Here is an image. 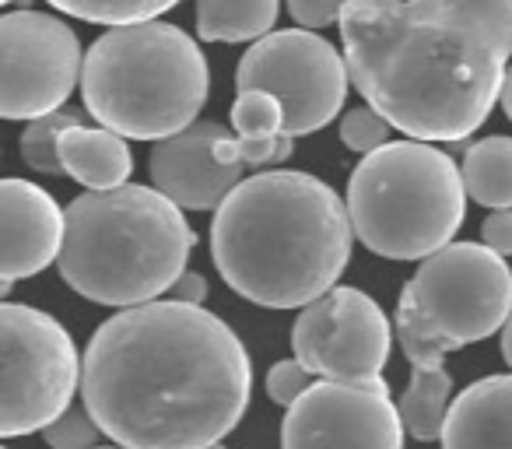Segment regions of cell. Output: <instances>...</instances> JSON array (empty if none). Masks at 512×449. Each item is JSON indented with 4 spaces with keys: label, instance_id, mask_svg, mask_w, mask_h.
Masks as SVG:
<instances>
[{
    "label": "cell",
    "instance_id": "obj_1",
    "mask_svg": "<svg viewBox=\"0 0 512 449\" xmlns=\"http://www.w3.org/2000/svg\"><path fill=\"white\" fill-rule=\"evenodd\" d=\"M253 365L221 316L151 299L109 316L81 362V397L127 449H204L242 421Z\"/></svg>",
    "mask_w": 512,
    "mask_h": 449
},
{
    "label": "cell",
    "instance_id": "obj_2",
    "mask_svg": "<svg viewBox=\"0 0 512 449\" xmlns=\"http://www.w3.org/2000/svg\"><path fill=\"white\" fill-rule=\"evenodd\" d=\"M341 46L351 88L393 130L456 144L502 102L512 0H348Z\"/></svg>",
    "mask_w": 512,
    "mask_h": 449
},
{
    "label": "cell",
    "instance_id": "obj_3",
    "mask_svg": "<svg viewBox=\"0 0 512 449\" xmlns=\"http://www.w3.org/2000/svg\"><path fill=\"white\" fill-rule=\"evenodd\" d=\"M348 200L309 172L242 179L214 211L211 260L235 295L264 309H302L337 285L355 243Z\"/></svg>",
    "mask_w": 512,
    "mask_h": 449
},
{
    "label": "cell",
    "instance_id": "obj_4",
    "mask_svg": "<svg viewBox=\"0 0 512 449\" xmlns=\"http://www.w3.org/2000/svg\"><path fill=\"white\" fill-rule=\"evenodd\" d=\"M197 246L183 207L158 186L123 183L88 190L67 204V236L60 250V278L99 306H141L186 271Z\"/></svg>",
    "mask_w": 512,
    "mask_h": 449
},
{
    "label": "cell",
    "instance_id": "obj_5",
    "mask_svg": "<svg viewBox=\"0 0 512 449\" xmlns=\"http://www.w3.org/2000/svg\"><path fill=\"white\" fill-rule=\"evenodd\" d=\"M211 67L197 39L169 22L113 25L85 53L81 99L95 123L130 137L162 141L204 109Z\"/></svg>",
    "mask_w": 512,
    "mask_h": 449
},
{
    "label": "cell",
    "instance_id": "obj_6",
    "mask_svg": "<svg viewBox=\"0 0 512 449\" xmlns=\"http://www.w3.org/2000/svg\"><path fill=\"white\" fill-rule=\"evenodd\" d=\"M358 243L386 260H425L453 243L467 214L463 169L428 141H386L348 179Z\"/></svg>",
    "mask_w": 512,
    "mask_h": 449
},
{
    "label": "cell",
    "instance_id": "obj_7",
    "mask_svg": "<svg viewBox=\"0 0 512 449\" xmlns=\"http://www.w3.org/2000/svg\"><path fill=\"white\" fill-rule=\"evenodd\" d=\"M0 351H4L0 435L18 439L43 432L71 407L81 383V362L71 334L43 309L4 299Z\"/></svg>",
    "mask_w": 512,
    "mask_h": 449
},
{
    "label": "cell",
    "instance_id": "obj_8",
    "mask_svg": "<svg viewBox=\"0 0 512 449\" xmlns=\"http://www.w3.org/2000/svg\"><path fill=\"white\" fill-rule=\"evenodd\" d=\"M271 92L285 106L292 137L316 134L337 120L351 88L344 53L313 29H281L256 39L235 67V92Z\"/></svg>",
    "mask_w": 512,
    "mask_h": 449
},
{
    "label": "cell",
    "instance_id": "obj_9",
    "mask_svg": "<svg viewBox=\"0 0 512 449\" xmlns=\"http://www.w3.org/2000/svg\"><path fill=\"white\" fill-rule=\"evenodd\" d=\"M421 316L456 344H477L502 330L512 316V267L488 243H449L418 260L404 285Z\"/></svg>",
    "mask_w": 512,
    "mask_h": 449
},
{
    "label": "cell",
    "instance_id": "obj_10",
    "mask_svg": "<svg viewBox=\"0 0 512 449\" xmlns=\"http://www.w3.org/2000/svg\"><path fill=\"white\" fill-rule=\"evenodd\" d=\"M0 64L4 120H36L64 109L74 88H81L85 53L67 22L18 8L0 18Z\"/></svg>",
    "mask_w": 512,
    "mask_h": 449
},
{
    "label": "cell",
    "instance_id": "obj_11",
    "mask_svg": "<svg viewBox=\"0 0 512 449\" xmlns=\"http://www.w3.org/2000/svg\"><path fill=\"white\" fill-rule=\"evenodd\" d=\"M393 330L376 299L348 285H334L302 306L292 327L295 358L320 379L365 383L379 379L390 358Z\"/></svg>",
    "mask_w": 512,
    "mask_h": 449
},
{
    "label": "cell",
    "instance_id": "obj_12",
    "mask_svg": "<svg viewBox=\"0 0 512 449\" xmlns=\"http://www.w3.org/2000/svg\"><path fill=\"white\" fill-rule=\"evenodd\" d=\"M404 418L386 379H320L285 414L281 449H404Z\"/></svg>",
    "mask_w": 512,
    "mask_h": 449
},
{
    "label": "cell",
    "instance_id": "obj_13",
    "mask_svg": "<svg viewBox=\"0 0 512 449\" xmlns=\"http://www.w3.org/2000/svg\"><path fill=\"white\" fill-rule=\"evenodd\" d=\"M225 130V123L197 120L151 148V183L183 211H218L221 200L242 183L246 165H228L218 158V141Z\"/></svg>",
    "mask_w": 512,
    "mask_h": 449
},
{
    "label": "cell",
    "instance_id": "obj_14",
    "mask_svg": "<svg viewBox=\"0 0 512 449\" xmlns=\"http://www.w3.org/2000/svg\"><path fill=\"white\" fill-rule=\"evenodd\" d=\"M397 341L404 348L407 362H411V383H407L404 397H400V418L404 428L421 442L442 439L449 414V393H453V376L446 369V355L456 351V337L442 334L439 327L425 320L414 309L407 295L397 302Z\"/></svg>",
    "mask_w": 512,
    "mask_h": 449
},
{
    "label": "cell",
    "instance_id": "obj_15",
    "mask_svg": "<svg viewBox=\"0 0 512 449\" xmlns=\"http://www.w3.org/2000/svg\"><path fill=\"white\" fill-rule=\"evenodd\" d=\"M0 295L8 299L15 281L32 278L46 271L53 260H60L67 236V211H60L57 200L43 186L29 179L8 176L0 183Z\"/></svg>",
    "mask_w": 512,
    "mask_h": 449
},
{
    "label": "cell",
    "instance_id": "obj_16",
    "mask_svg": "<svg viewBox=\"0 0 512 449\" xmlns=\"http://www.w3.org/2000/svg\"><path fill=\"white\" fill-rule=\"evenodd\" d=\"M442 449H512V376H484L449 404Z\"/></svg>",
    "mask_w": 512,
    "mask_h": 449
},
{
    "label": "cell",
    "instance_id": "obj_17",
    "mask_svg": "<svg viewBox=\"0 0 512 449\" xmlns=\"http://www.w3.org/2000/svg\"><path fill=\"white\" fill-rule=\"evenodd\" d=\"M60 162H64V176H71L85 190H113L127 183L134 172L127 137L102 123L99 127H88V123L67 127L60 137Z\"/></svg>",
    "mask_w": 512,
    "mask_h": 449
},
{
    "label": "cell",
    "instance_id": "obj_18",
    "mask_svg": "<svg viewBox=\"0 0 512 449\" xmlns=\"http://www.w3.org/2000/svg\"><path fill=\"white\" fill-rule=\"evenodd\" d=\"M281 0H197V36L204 43H256L271 36Z\"/></svg>",
    "mask_w": 512,
    "mask_h": 449
},
{
    "label": "cell",
    "instance_id": "obj_19",
    "mask_svg": "<svg viewBox=\"0 0 512 449\" xmlns=\"http://www.w3.org/2000/svg\"><path fill=\"white\" fill-rule=\"evenodd\" d=\"M463 186L467 197L484 207H512V137H484L463 155Z\"/></svg>",
    "mask_w": 512,
    "mask_h": 449
},
{
    "label": "cell",
    "instance_id": "obj_20",
    "mask_svg": "<svg viewBox=\"0 0 512 449\" xmlns=\"http://www.w3.org/2000/svg\"><path fill=\"white\" fill-rule=\"evenodd\" d=\"M85 116H92L88 109H57V113L36 116L25 120L22 130V162L29 169L43 172V176H64V162H60V137L67 127L85 123Z\"/></svg>",
    "mask_w": 512,
    "mask_h": 449
},
{
    "label": "cell",
    "instance_id": "obj_21",
    "mask_svg": "<svg viewBox=\"0 0 512 449\" xmlns=\"http://www.w3.org/2000/svg\"><path fill=\"white\" fill-rule=\"evenodd\" d=\"M57 11L92 25H137V22H155L165 11H172L179 0H46Z\"/></svg>",
    "mask_w": 512,
    "mask_h": 449
},
{
    "label": "cell",
    "instance_id": "obj_22",
    "mask_svg": "<svg viewBox=\"0 0 512 449\" xmlns=\"http://www.w3.org/2000/svg\"><path fill=\"white\" fill-rule=\"evenodd\" d=\"M232 130L239 137H253V141H271V137L288 134L285 106L278 95L260 92V88L239 92L232 102Z\"/></svg>",
    "mask_w": 512,
    "mask_h": 449
},
{
    "label": "cell",
    "instance_id": "obj_23",
    "mask_svg": "<svg viewBox=\"0 0 512 449\" xmlns=\"http://www.w3.org/2000/svg\"><path fill=\"white\" fill-rule=\"evenodd\" d=\"M390 130H393V123L386 120L383 113H376L369 102L358 106V109H348V113L341 116L344 148L358 151V155H369V151L383 148V144L390 141Z\"/></svg>",
    "mask_w": 512,
    "mask_h": 449
},
{
    "label": "cell",
    "instance_id": "obj_24",
    "mask_svg": "<svg viewBox=\"0 0 512 449\" xmlns=\"http://www.w3.org/2000/svg\"><path fill=\"white\" fill-rule=\"evenodd\" d=\"M99 435H102L99 421L92 418V411L85 404H71L57 421H50L43 428L46 446L53 449H92L99 442Z\"/></svg>",
    "mask_w": 512,
    "mask_h": 449
},
{
    "label": "cell",
    "instance_id": "obj_25",
    "mask_svg": "<svg viewBox=\"0 0 512 449\" xmlns=\"http://www.w3.org/2000/svg\"><path fill=\"white\" fill-rule=\"evenodd\" d=\"M313 386V372L299 362V358H285V362H274L267 372V397L281 407H292L302 393Z\"/></svg>",
    "mask_w": 512,
    "mask_h": 449
},
{
    "label": "cell",
    "instance_id": "obj_26",
    "mask_svg": "<svg viewBox=\"0 0 512 449\" xmlns=\"http://www.w3.org/2000/svg\"><path fill=\"white\" fill-rule=\"evenodd\" d=\"M348 0H288V15L299 29H327L341 22V11Z\"/></svg>",
    "mask_w": 512,
    "mask_h": 449
},
{
    "label": "cell",
    "instance_id": "obj_27",
    "mask_svg": "<svg viewBox=\"0 0 512 449\" xmlns=\"http://www.w3.org/2000/svg\"><path fill=\"white\" fill-rule=\"evenodd\" d=\"M481 243H488L495 253L512 257V207H495L481 225Z\"/></svg>",
    "mask_w": 512,
    "mask_h": 449
},
{
    "label": "cell",
    "instance_id": "obj_28",
    "mask_svg": "<svg viewBox=\"0 0 512 449\" xmlns=\"http://www.w3.org/2000/svg\"><path fill=\"white\" fill-rule=\"evenodd\" d=\"M169 299H179V302H197V306H204L207 299V278L197 271H183L179 274V281L169 288Z\"/></svg>",
    "mask_w": 512,
    "mask_h": 449
},
{
    "label": "cell",
    "instance_id": "obj_29",
    "mask_svg": "<svg viewBox=\"0 0 512 449\" xmlns=\"http://www.w3.org/2000/svg\"><path fill=\"white\" fill-rule=\"evenodd\" d=\"M502 109H505V116L512 120V64H509V71H505V85H502Z\"/></svg>",
    "mask_w": 512,
    "mask_h": 449
},
{
    "label": "cell",
    "instance_id": "obj_30",
    "mask_svg": "<svg viewBox=\"0 0 512 449\" xmlns=\"http://www.w3.org/2000/svg\"><path fill=\"white\" fill-rule=\"evenodd\" d=\"M502 358H505V365L512 369V316H509V323L502 327Z\"/></svg>",
    "mask_w": 512,
    "mask_h": 449
},
{
    "label": "cell",
    "instance_id": "obj_31",
    "mask_svg": "<svg viewBox=\"0 0 512 449\" xmlns=\"http://www.w3.org/2000/svg\"><path fill=\"white\" fill-rule=\"evenodd\" d=\"M0 4H8V8H29L32 0H0Z\"/></svg>",
    "mask_w": 512,
    "mask_h": 449
},
{
    "label": "cell",
    "instance_id": "obj_32",
    "mask_svg": "<svg viewBox=\"0 0 512 449\" xmlns=\"http://www.w3.org/2000/svg\"><path fill=\"white\" fill-rule=\"evenodd\" d=\"M92 449H127V446H120V442H116V446H92Z\"/></svg>",
    "mask_w": 512,
    "mask_h": 449
},
{
    "label": "cell",
    "instance_id": "obj_33",
    "mask_svg": "<svg viewBox=\"0 0 512 449\" xmlns=\"http://www.w3.org/2000/svg\"><path fill=\"white\" fill-rule=\"evenodd\" d=\"M204 449H225V442H211V446H204Z\"/></svg>",
    "mask_w": 512,
    "mask_h": 449
}]
</instances>
